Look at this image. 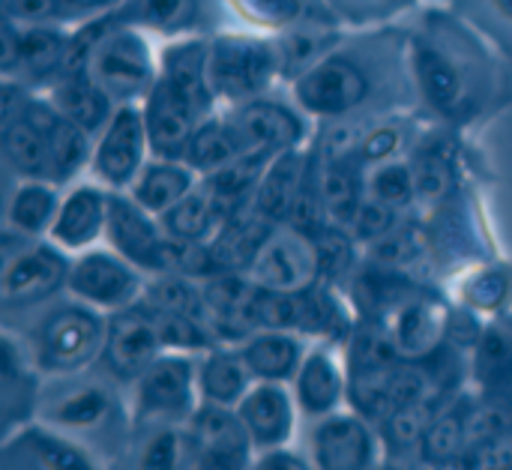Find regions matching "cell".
I'll use <instances>...</instances> for the list:
<instances>
[{
  "label": "cell",
  "instance_id": "cell-58",
  "mask_svg": "<svg viewBox=\"0 0 512 470\" xmlns=\"http://www.w3.org/2000/svg\"><path fill=\"white\" fill-rule=\"evenodd\" d=\"M492 3L498 6V12H501V15L512 18V0H492Z\"/></svg>",
  "mask_w": 512,
  "mask_h": 470
},
{
  "label": "cell",
  "instance_id": "cell-55",
  "mask_svg": "<svg viewBox=\"0 0 512 470\" xmlns=\"http://www.w3.org/2000/svg\"><path fill=\"white\" fill-rule=\"evenodd\" d=\"M444 183H447V171H444L438 162L426 159L423 168L417 171V189H420L423 195H438V192L444 189Z\"/></svg>",
  "mask_w": 512,
  "mask_h": 470
},
{
  "label": "cell",
  "instance_id": "cell-44",
  "mask_svg": "<svg viewBox=\"0 0 512 470\" xmlns=\"http://www.w3.org/2000/svg\"><path fill=\"white\" fill-rule=\"evenodd\" d=\"M159 333H162V342L174 345V348H204L207 345V333L201 330V321L192 315L162 312L159 315Z\"/></svg>",
  "mask_w": 512,
  "mask_h": 470
},
{
  "label": "cell",
  "instance_id": "cell-3",
  "mask_svg": "<svg viewBox=\"0 0 512 470\" xmlns=\"http://www.w3.org/2000/svg\"><path fill=\"white\" fill-rule=\"evenodd\" d=\"M102 318L87 309L54 312L39 333V363L48 372H72L84 366L102 345Z\"/></svg>",
  "mask_w": 512,
  "mask_h": 470
},
{
  "label": "cell",
  "instance_id": "cell-33",
  "mask_svg": "<svg viewBox=\"0 0 512 470\" xmlns=\"http://www.w3.org/2000/svg\"><path fill=\"white\" fill-rule=\"evenodd\" d=\"M393 363H354L351 375V402L354 408L369 417L381 420L390 411V381H393Z\"/></svg>",
  "mask_w": 512,
  "mask_h": 470
},
{
  "label": "cell",
  "instance_id": "cell-18",
  "mask_svg": "<svg viewBox=\"0 0 512 470\" xmlns=\"http://www.w3.org/2000/svg\"><path fill=\"white\" fill-rule=\"evenodd\" d=\"M63 51H66V42L57 30H48V27L15 30L12 18L6 21V30H3V69L6 72L21 66V72L30 78L51 75L60 66Z\"/></svg>",
  "mask_w": 512,
  "mask_h": 470
},
{
  "label": "cell",
  "instance_id": "cell-34",
  "mask_svg": "<svg viewBox=\"0 0 512 470\" xmlns=\"http://www.w3.org/2000/svg\"><path fill=\"white\" fill-rule=\"evenodd\" d=\"M234 156H240V144L231 126L225 123H204L201 129L192 132L183 159L186 165L198 168V171H216L222 165H228Z\"/></svg>",
  "mask_w": 512,
  "mask_h": 470
},
{
  "label": "cell",
  "instance_id": "cell-31",
  "mask_svg": "<svg viewBox=\"0 0 512 470\" xmlns=\"http://www.w3.org/2000/svg\"><path fill=\"white\" fill-rule=\"evenodd\" d=\"M264 243H267L264 216L243 219V222L237 219V222L225 225V231L216 237V243L210 246V258H213L216 270H237V267L255 261Z\"/></svg>",
  "mask_w": 512,
  "mask_h": 470
},
{
  "label": "cell",
  "instance_id": "cell-16",
  "mask_svg": "<svg viewBox=\"0 0 512 470\" xmlns=\"http://www.w3.org/2000/svg\"><path fill=\"white\" fill-rule=\"evenodd\" d=\"M21 111L42 129V135L48 141V150H51V177L54 180L72 177L81 168V162L87 159V153H90V147H87V129H81L60 108H51L45 102H27Z\"/></svg>",
  "mask_w": 512,
  "mask_h": 470
},
{
  "label": "cell",
  "instance_id": "cell-47",
  "mask_svg": "<svg viewBox=\"0 0 512 470\" xmlns=\"http://www.w3.org/2000/svg\"><path fill=\"white\" fill-rule=\"evenodd\" d=\"M249 21L267 24V27H282L297 18L300 0H231Z\"/></svg>",
  "mask_w": 512,
  "mask_h": 470
},
{
  "label": "cell",
  "instance_id": "cell-17",
  "mask_svg": "<svg viewBox=\"0 0 512 470\" xmlns=\"http://www.w3.org/2000/svg\"><path fill=\"white\" fill-rule=\"evenodd\" d=\"M315 462L321 468H369L375 462L372 432L357 417H330L315 432Z\"/></svg>",
  "mask_w": 512,
  "mask_h": 470
},
{
  "label": "cell",
  "instance_id": "cell-21",
  "mask_svg": "<svg viewBox=\"0 0 512 470\" xmlns=\"http://www.w3.org/2000/svg\"><path fill=\"white\" fill-rule=\"evenodd\" d=\"M162 78L189 96L198 108H210L216 90L210 84V48L204 42L171 45L162 57Z\"/></svg>",
  "mask_w": 512,
  "mask_h": 470
},
{
  "label": "cell",
  "instance_id": "cell-48",
  "mask_svg": "<svg viewBox=\"0 0 512 470\" xmlns=\"http://www.w3.org/2000/svg\"><path fill=\"white\" fill-rule=\"evenodd\" d=\"M153 294V303L162 309V312H180V315H192L198 318L201 315V306L195 300V291L186 288L180 279H162L150 288Z\"/></svg>",
  "mask_w": 512,
  "mask_h": 470
},
{
  "label": "cell",
  "instance_id": "cell-11",
  "mask_svg": "<svg viewBox=\"0 0 512 470\" xmlns=\"http://www.w3.org/2000/svg\"><path fill=\"white\" fill-rule=\"evenodd\" d=\"M192 408V366L183 357L156 360L138 384V414L180 420Z\"/></svg>",
  "mask_w": 512,
  "mask_h": 470
},
{
  "label": "cell",
  "instance_id": "cell-36",
  "mask_svg": "<svg viewBox=\"0 0 512 470\" xmlns=\"http://www.w3.org/2000/svg\"><path fill=\"white\" fill-rule=\"evenodd\" d=\"M111 414V399L102 387H81L51 405V420L66 429H93Z\"/></svg>",
  "mask_w": 512,
  "mask_h": 470
},
{
  "label": "cell",
  "instance_id": "cell-50",
  "mask_svg": "<svg viewBox=\"0 0 512 470\" xmlns=\"http://www.w3.org/2000/svg\"><path fill=\"white\" fill-rule=\"evenodd\" d=\"M315 249H318L321 270H327L330 276H336L345 267V261H348V240L339 231H318Z\"/></svg>",
  "mask_w": 512,
  "mask_h": 470
},
{
  "label": "cell",
  "instance_id": "cell-6",
  "mask_svg": "<svg viewBox=\"0 0 512 470\" xmlns=\"http://www.w3.org/2000/svg\"><path fill=\"white\" fill-rule=\"evenodd\" d=\"M249 432L228 405L207 402L192 417V453L201 468H243L249 462Z\"/></svg>",
  "mask_w": 512,
  "mask_h": 470
},
{
  "label": "cell",
  "instance_id": "cell-4",
  "mask_svg": "<svg viewBox=\"0 0 512 470\" xmlns=\"http://www.w3.org/2000/svg\"><path fill=\"white\" fill-rule=\"evenodd\" d=\"M297 99L315 114H345L363 102L369 81L348 57H327L297 81Z\"/></svg>",
  "mask_w": 512,
  "mask_h": 470
},
{
  "label": "cell",
  "instance_id": "cell-23",
  "mask_svg": "<svg viewBox=\"0 0 512 470\" xmlns=\"http://www.w3.org/2000/svg\"><path fill=\"white\" fill-rule=\"evenodd\" d=\"M306 174H303V159L291 150H285L276 162H270V168L261 177L258 195H255V207L258 216H264L267 222H279L288 219L294 210V201L300 195Z\"/></svg>",
  "mask_w": 512,
  "mask_h": 470
},
{
  "label": "cell",
  "instance_id": "cell-20",
  "mask_svg": "<svg viewBox=\"0 0 512 470\" xmlns=\"http://www.w3.org/2000/svg\"><path fill=\"white\" fill-rule=\"evenodd\" d=\"M0 462L6 468H90V459L78 447L42 429H27L9 441L0 453Z\"/></svg>",
  "mask_w": 512,
  "mask_h": 470
},
{
  "label": "cell",
  "instance_id": "cell-46",
  "mask_svg": "<svg viewBox=\"0 0 512 470\" xmlns=\"http://www.w3.org/2000/svg\"><path fill=\"white\" fill-rule=\"evenodd\" d=\"M465 300L477 309H498L507 297V276L501 270H486L477 273L465 282L462 288Z\"/></svg>",
  "mask_w": 512,
  "mask_h": 470
},
{
  "label": "cell",
  "instance_id": "cell-42",
  "mask_svg": "<svg viewBox=\"0 0 512 470\" xmlns=\"http://www.w3.org/2000/svg\"><path fill=\"white\" fill-rule=\"evenodd\" d=\"M507 432H512V405L504 402V399H492V402H486L480 411H474L468 417L471 444L486 441V438H498V435H507Z\"/></svg>",
  "mask_w": 512,
  "mask_h": 470
},
{
  "label": "cell",
  "instance_id": "cell-29",
  "mask_svg": "<svg viewBox=\"0 0 512 470\" xmlns=\"http://www.w3.org/2000/svg\"><path fill=\"white\" fill-rule=\"evenodd\" d=\"M243 360L255 378L264 381H285L297 372L300 363V342L288 333H264L255 336L243 348Z\"/></svg>",
  "mask_w": 512,
  "mask_h": 470
},
{
  "label": "cell",
  "instance_id": "cell-28",
  "mask_svg": "<svg viewBox=\"0 0 512 470\" xmlns=\"http://www.w3.org/2000/svg\"><path fill=\"white\" fill-rule=\"evenodd\" d=\"M219 210L222 207H219V201H216V195L210 189L207 192H189L174 207H168L162 213V228L174 240L198 243V240H204L216 228Z\"/></svg>",
  "mask_w": 512,
  "mask_h": 470
},
{
  "label": "cell",
  "instance_id": "cell-57",
  "mask_svg": "<svg viewBox=\"0 0 512 470\" xmlns=\"http://www.w3.org/2000/svg\"><path fill=\"white\" fill-rule=\"evenodd\" d=\"M60 3V9L69 15V12H90V9H99V6H105V3H111V0H57Z\"/></svg>",
  "mask_w": 512,
  "mask_h": 470
},
{
  "label": "cell",
  "instance_id": "cell-32",
  "mask_svg": "<svg viewBox=\"0 0 512 470\" xmlns=\"http://www.w3.org/2000/svg\"><path fill=\"white\" fill-rule=\"evenodd\" d=\"M249 366L237 354H213L201 366V393L213 405H234L246 396Z\"/></svg>",
  "mask_w": 512,
  "mask_h": 470
},
{
  "label": "cell",
  "instance_id": "cell-12",
  "mask_svg": "<svg viewBox=\"0 0 512 470\" xmlns=\"http://www.w3.org/2000/svg\"><path fill=\"white\" fill-rule=\"evenodd\" d=\"M231 129H234L237 144H240L243 153L291 150L303 135L300 120L285 105H276V102H249V105H243L234 114Z\"/></svg>",
  "mask_w": 512,
  "mask_h": 470
},
{
  "label": "cell",
  "instance_id": "cell-1",
  "mask_svg": "<svg viewBox=\"0 0 512 470\" xmlns=\"http://www.w3.org/2000/svg\"><path fill=\"white\" fill-rule=\"evenodd\" d=\"M87 72L93 81L117 99H132L141 96L144 90H153V60H150V45L144 42L141 33L135 30H111L87 54Z\"/></svg>",
  "mask_w": 512,
  "mask_h": 470
},
{
  "label": "cell",
  "instance_id": "cell-54",
  "mask_svg": "<svg viewBox=\"0 0 512 470\" xmlns=\"http://www.w3.org/2000/svg\"><path fill=\"white\" fill-rule=\"evenodd\" d=\"M399 135L393 129H375L366 141H363V156L366 159H384L396 150Z\"/></svg>",
  "mask_w": 512,
  "mask_h": 470
},
{
  "label": "cell",
  "instance_id": "cell-30",
  "mask_svg": "<svg viewBox=\"0 0 512 470\" xmlns=\"http://www.w3.org/2000/svg\"><path fill=\"white\" fill-rule=\"evenodd\" d=\"M189 192H192V174L171 162L147 165L135 183V201L150 213H165Z\"/></svg>",
  "mask_w": 512,
  "mask_h": 470
},
{
  "label": "cell",
  "instance_id": "cell-24",
  "mask_svg": "<svg viewBox=\"0 0 512 470\" xmlns=\"http://www.w3.org/2000/svg\"><path fill=\"white\" fill-rule=\"evenodd\" d=\"M414 72L417 81L426 93V99L444 111V114H456L462 99H465V87H462V75L459 69L435 48L429 45H417L414 51Z\"/></svg>",
  "mask_w": 512,
  "mask_h": 470
},
{
  "label": "cell",
  "instance_id": "cell-39",
  "mask_svg": "<svg viewBox=\"0 0 512 470\" xmlns=\"http://www.w3.org/2000/svg\"><path fill=\"white\" fill-rule=\"evenodd\" d=\"M474 369H477V381L483 387H507L512 381V339L492 327L483 333L480 339V348H477V360H474Z\"/></svg>",
  "mask_w": 512,
  "mask_h": 470
},
{
  "label": "cell",
  "instance_id": "cell-7",
  "mask_svg": "<svg viewBox=\"0 0 512 470\" xmlns=\"http://www.w3.org/2000/svg\"><path fill=\"white\" fill-rule=\"evenodd\" d=\"M162 333H159V318L147 315L144 309H126L117 315L108 327V342H105V363L120 375H144L162 348Z\"/></svg>",
  "mask_w": 512,
  "mask_h": 470
},
{
  "label": "cell",
  "instance_id": "cell-8",
  "mask_svg": "<svg viewBox=\"0 0 512 470\" xmlns=\"http://www.w3.org/2000/svg\"><path fill=\"white\" fill-rule=\"evenodd\" d=\"M258 285L270 291H306L321 270L318 249H312L300 231L297 234H279L267 240L252 261Z\"/></svg>",
  "mask_w": 512,
  "mask_h": 470
},
{
  "label": "cell",
  "instance_id": "cell-45",
  "mask_svg": "<svg viewBox=\"0 0 512 470\" xmlns=\"http://www.w3.org/2000/svg\"><path fill=\"white\" fill-rule=\"evenodd\" d=\"M462 468H512V435H498L477 441L459 459Z\"/></svg>",
  "mask_w": 512,
  "mask_h": 470
},
{
  "label": "cell",
  "instance_id": "cell-22",
  "mask_svg": "<svg viewBox=\"0 0 512 470\" xmlns=\"http://www.w3.org/2000/svg\"><path fill=\"white\" fill-rule=\"evenodd\" d=\"M444 312L429 300H408L393 318V348L408 357H426L444 339Z\"/></svg>",
  "mask_w": 512,
  "mask_h": 470
},
{
  "label": "cell",
  "instance_id": "cell-38",
  "mask_svg": "<svg viewBox=\"0 0 512 470\" xmlns=\"http://www.w3.org/2000/svg\"><path fill=\"white\" fill-rule=\"evenodd\" d=\"M468 447H471L468 417H459V414H447V417L429 423V429L423 435V456L438 465L462 459Z\"/></svg>",
  "mask_w": 512,
  "mask_h": 470
},
{
  "label": "cell",
  "instance_id": "cell-5",
  "mask_svg": "<svg viewBox=\"0 0 512 470\" xmlns=\"http://www.w3.org/2000/svg\"><path fill=\"white\" fill-rule=\"evenodd\" d=\"M108 234L114 249L147 270L171 273V249L174 237L165 240L156 225L144 216L141 204L123 201V198H108Z\"/></svg>",
  "mask_w": 512,
  "mask_h": 470
},
{
  "label": "cell",
  "instance_id": "cell-49",
  "mask_svg": "<svg viewBox=\"0 0 512 470\" xmlns=\"http://www.w3.org/2000/svg\"><path fill=\"white\" fill-rule=\"evenodd\" d=\"M426 390H429V378L420 369H396L393 381H390V411H387V417L393 411H399V408L423 402Z\"/></svg>",
  "mask_w": 512,
  "mask_h": 470
},
{
  "label": "cell",
  "instance_id": "cell-10",
  "mask_svg": "<svg viewBox=\"0 0 512 470\" xmlns=\"http://www.w3.org/2000/svg\"><path fill=\"white\" fill-rule=\"evenodd\" d=\"M201 111L204 108H198L189 96H183L165 78L159 84H153L150 99H147V111H144L147 138H150L153 150L162 153V156L186 150Z\"/></svg>",
  "mask_w": 512,
  "mask_h": 470
},
{
  "label": "cell",
  "instance_id": "cell-14",
  "mask_svg": "<svg viewBox=\"0 0 512 470\" xmlns=\"http://www.w3.org/2000/svg\"><path fill=\"white\" fill-rule=\"evenodd\" d=\"M69 288L87 303L96 306H123L138 291V276L129 264H123L114 255L90 252L81 261H75L69 273Z\"/></svg>",
  "mask_w": 512,
  "mask_h": 470
},
{
  "label": "cell",
  "instance_id": "cell-40",
  "mask_svg": "<svg viewBox=\"0 0 512 470\" xmlns=\"http://www.w3.org/2000/svg\"><path fill=\"white\" fill-rule=\"evenodd\" d=\"M321 198H324L327 213L336 222H345V225H354V219H357V213L363 207L360 192H357V180L345 165L327 168V174L321 180Z\"/></svg>",
  "mask_w": 512,
  "mask_h": 470
},
{
  "label": "cell",
  "instance_id": "cell-52",
  "mask_svg": "<svg viewBox=\"0 0 512 470\" xmlns=\"http://www.w3.org/2000/svg\"><path fill=\"white\" fill-rule=\"evenodd\" d=\"M180 462V438L174 432H159L141 453L144 468H174Z\"/></svg>",
  "mask_w": 512,
  "mask_h": 470
},
{
  "label": "cell",
  "instance_id": "cell-2",
  "mask_svg": "<svg viewBox=\"0 0 512 470\" xmlns=\"http://www.w3.org/2000/svg\"><path fill=\"white\" fill-rule=\"evenodd\" d=\"M276 72V51L264 39L219 36L210 45V84L219 96L249 99L261 93Z\"/></svg>",
  "mask_w": 512,
  "mask_h": 470
},
{
  "label": "cell",
  "instance_id": "cell-37",
  "mask_svg": "<svg viewBox=\"0 0 512 470\" xmlns=\"http://www.w3.org/2000/svg\"><path fill=\"white\" fill-rule=\"evenodd\" d=\"M123 15L153 30H183L198 18V0H129Z\"/></svg>",
  "mask_w": 512,
  "mask_h": 470
},
{
  "label": "cell",
  "instance_id": "cell-43",
  "mask_svg": "<svg viewBox=\"0 0 512 470\" xmlns=\"http://www.w3.org/2000/svg\"><path fill=\"white\" fill-rule=\"evenodd\" d=\"M414 186H417V177L408 168H402V165H387V168H381L372 177V195H375V201H384L390 207L405 204L414 195Z\"/></svg>",
  "mask_w": 512,
  "mask_h": 470
},
{
  "label": "cell",
  "instance_id": "cell-13",
  "mask_svg": "<svg viewBox=\"0 0 512 470\" xmlns=\"http://www.w3.org/2000/svg\"><path fill=\"white\" fill-rule=\"evenodd\" d=\"M66 279V261L48 249V246H33L24 249L21 255L6 261L3 270V303L6 306H24L33 300H42L54 294Z\"/></svg>",
  "mask_w": 512,
  "mask_h": 470
},
{
  "label": "cell",
  "instance_id": "cell-56",
  "mask_svg": "<svg viewBox=\"0 0 512 470\" xmlns=\"http://www.w3.org/2000/svg\"><path fill=\"white\" fill-rule=\"evenodd\" d=\"M261 468L294 470V468H306V465H303V459H297V456H291V453H270V456H264V459H261Z\"/></svg>",
  "mask_w": 512,
  "mask_h": 470
},
{
  "label": "cell",
  "instance_id": "cell-15",
  "mask_svg": "<svg viewBox=\"0 0 512 470\" xmlns=\"http://www.w3.org/2000/svg\"><path fill=\"white\" fill-rule=\"evenodd\" d=\"M240 420L252 444L273 450L282 447L294 432V405L279 384H261L240 399Z\"/></svg>",
  "mask_w": 512,
  "mask_h": 470
},
{
  "label": "cell",
  "instance_id": "cell-19",
  "mask_svg": "<svg viewBox=\"0 0 512 470\" xmlns=\"http://www.w3.org/2000/svg\"><path fill=\"white\" fill-rule=\"evenodd\" d=\"M105 225H108V198H102V192L90 186H81L57 210L51 222V237L66 249H84L102 234Z\"/></svg>",
  "mask_w": 512,
  "mask_h": 470
},
{
  "label": "cell",
  "instance_id": "cell-26",
  "mask_svg": "<svg viewBox=\"0 0 512 470\" xmlns=\"http://www.w3.org/2000/svg\"><path fill=\"white\" fill-rule=\"evenodd\" d=\"M297 399L309 417H324L339 405L342 375H339V366L333 363V357H327L324 351H315L312 357H306V363L297 375Z\"/></svg>",
  "mask_w": 512,
  "mask_h": 470
},
{
  "label": "cell",
  "instance_id": "cell-51",
  "mask_svg": "<svg viewBox=\"0 0 512 470\" xmlns=\"http://www.w3.org/2000/svg\"><path fill=\"white\" fill-rule=\"evenodd\" d=\"M393 222V213H390V204L384 201H369L360 207L357 219H354V228L363 240H375V237H384L387 228Z\"/></svg>",
  "mask_w": 512,
  "mask_h": 470
},
{
  "label": "cell",
  "instance_id": "cell-35",
  "mask_svg": "<svg viewBox=\"0 0 512 470\" xmlns=\"http://www.w3.org/2000/svg\"><path fill=\"white\" fill-rule=\"evenodd\" d=\"M57 216V198L42 183H24L9 201V225L21 234H39Z\"/></svg>",
  "mask_w": 512,
  "mask_h": 470
},
{
  "label": "cell",
  "instance_id": "cell-9",
  "mask_svg": "<svg viewBox=\"0 0 512 470\" xmlns=\"http://www.w3.org/2000/svg\"><path fill=\"white\" fill-rule=\"evenodd\" d=\"M144 138H147V120L135 108H120L111 117V123L96 147V159H93L96 174L111 186L129 183L141 168Z\"/></svg>",
  "mask_w": 512,
  "mask_h": 470
},
{
  "label": "cell",
  "instance_id": "cell-27",
  "mask_svg": "<svg viewBox=\"0 0 512 470\" xmlns=\"http://www.w3.org/2000/svg\"><path fill=\"white\" fill-rule=\"evenodd\" d=\"M108 99L111 96L93 81L90 72H72L57 87V93H54L57 108L69 120H75L81 129H87V132H93V129H99L105 123V117H108Z\"/></svg>",
  "mask_w": 512,
  "mask_h": 470
},
{
  "label": "cell",
  "instance_id": "cell-25",
  "mask_svg": "<svg viewBox=\"0 0 512 470\" xmlns=\"http://www.w3.org/2000/svg\"><path fill=\"white\" fill-rule=\"evenodd\" d=\"M3 150L15 171L27 177H51V150L42 129L21 111L18 117H6L3 126Z\"/></svg>",
  "mask_w": 512,
  "mask_h": 470
},
{
  "label": "cell",
  "instance_id": "cell-53",
  "mask_svg": "<svg viewBox=\"0 0 512 470\" xmlns=\"http://www.w3.org/2000/svg\"><path fill=\"white\" fill-rule=\"evenodd\" d=\"M6 18L12 21H27V24H42L54 15H63L57 0H3Z\"/></svg>",
  "mask_w": 512,
  "mask_h": 470
},
{
  "label": "cell",
  "instance_id": "cell-41",
  "mask_svg": "<svg viewBox=\"0 0 512 470\" xmlns=\"http://www.w3.org/2000/svg\"><path fill=\"white\" fill-rule=\"evenodd\" d=\"M432 408L426 402H417V405H408V408H399L387 417V435L393 441V447H408L414 441H423L429 423H432Z\"/></svg>",
  "mask_w": 512,
  "mask_h": 470
}]
</instances>
